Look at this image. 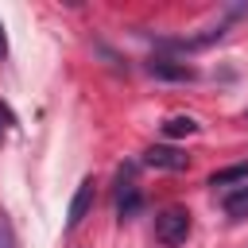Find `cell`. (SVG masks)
<instances>
[{"label":"cell","mask_w":248,"mask_h":248,"mask_svg":"<svg viewBox=\"0 0 248 248\" xmlns=\"http://www.w3.org/2000/svg\"><path fill=\"white\" fill-rule=\"evenodd\" d=\"M186 236H190V213H186V209H163V213L155 217V240H159V244L174 248V244H182Z\"/></svg>","instance_id":"obj_1"},{"label":"cell","mask_w":248,"mask_h":248,"mask_svg":"<svg viewBox=\"0 0 248 248\" xmlns=\"http://www.w3.org/2000/svg\"><path fill=\"white\" fill-rule=\"evenodd\" d=\"M93 198H97V186H93V178H85L78 190H74V198H70V213H66V229H78L81 221H85V213L93 209Z\"/></svg>","instance_id":"obj_2"},{"label":"cell","mask_w":248,"mask_h":248,"mask_svg":"<svg viewBox=\"0 0 248 248\" xmlns=\"http://www.w3.org/2000/svg\"><path fill=\"white\" fill-rule=\"evenodd\" d=\"M147 74H151V78H163V81H194V78H198L194 66L174 62V58H151V62H147Z\"/></svg>","instance_id":"obj_3"},{"label":"cell","mask_w":248,"mask_h":248,"mask_svg":"<svg viewBox=\"0 0 248 248\" xmlns=\"http://www.w3.org/2000/svg\"><path fill=\"white\" fill-rule=\"evenodd\" d=\"M143 163L147 167H155V170H186V155L178 151V147H163V143H155V147H147L143 151Z\"/></svg>","instance_id":"obj_4"},{"label":"cell","mask_w":248,"mask_h":248,"mask_svg":"<svg viewBox=\"0 0 248 248\" xmlns=\"http://www.w3.org/2000/svg\"><path fill=\"white\" fill-rule=\"evenodd\" d=\"M143 209V194L128 182V186H120V194H116V213H120V221H128V217H136Z\"/></svg>","instance_id":"obj_5"},{"label":"cell","mask_w":248,"mask_h":248,"mask_svg":"<svg viewBox=\"0 0 248 248\" xmlns=\"http://www.w3.org/2000/svg\"><path fill=\"white\" fill-rule=\"evenodd\" d=\"M229 182H248V163H232V167L209 174V186H229Z\"/></svg>","instance_id":"obj_6"},{"label":"cell","mask_w":248,"mask_h":248,"mask_svg":"<svg viewBox=\"0 0 248 248\" xmlns=\"http://www.w3.org/2000/svg\"><path fill=\"white\" fill-rule=\"evenodd\" d=\"M163 132H167L170 140H178V136H190V132H198V120H194V116H170V120L163 124Z\"/></svg>","instance_id":"obj_7"},{"label":"cell","mask_w":248,"mask_h":248,"mask_svg":"<svg viewBox=\"0 0 248 248\" xmlns=\"http://www.w3.org/2000/svg\"><path fill=\"white\" fill-rule=\"evenodd\" d=\"M225 213H232V217H240V213H248V182H244L240 190H232V194H225Z\"/></svg>","instance_id":"obj_8"},{"label":"cell","mask_w":248,"mask_h":248,"mask_svg":"<svg viewBox=\"0 0 248 248\" xmlns=\"http://www.w3.org/2000/svg\"><path fill=\"white\" fill-rule=\"evenodd\" d=\"M0 248H16V232H12V221L0 213Z\"/></svg>","instance_id":"obj_9"},{"label":"cell","mask_w":248,"mask_h":248,"mask_svg":"<svg viewBox=\"0 0 248 248\" xmlns=\"http://www.w3.org/2000/svg\"><path fill=\"white\" fill-rule=\"evenodd\" d=\"M8 54V39H4V27H0V58Z\"/></svg>","instance_id":"obj_10"}]
</instances>
